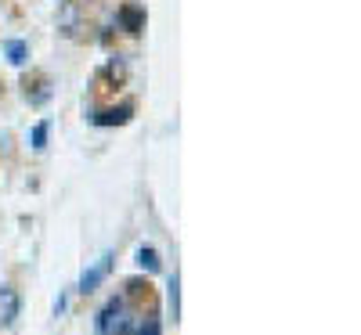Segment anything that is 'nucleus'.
Wrapping results in <instances>:
<instances>
[{
	"instance_id": "10",
	"label": "nucleus",
	"mask_w": 361,
	"mask_h": 335,
	"mask_svg": "<svg viewBox=\"0 0 361 335\" xmlns=\"http://www.w3.org/2000/svg\"><path fill=\"white\" fill-rule=\"evenodd\" d=\"M166 299H170V310H173V321L180 317V278L173 274L170 285H166Z\"/></svg>"
},
{
	"instance_id": "7",
	"label": "nucleus",
	"mask_w": 361,
	"mask_h": 335,
	"mask_svg": "<svg viewBox=\"0 0 361 335\" xmlns=\"http://www.w3.org/2000/svg\"><path fill=\"white\" fill-rule=\"evenodd\" d=\"M4 54H8V62H11V65H25L29 47H25V40H8V44H4Z\"/></svg>"
},
{
	"instance_id": "3",
	"label": "nucleus",
	"mask_w": 361,
	"mask_h": 335,
	"mask_svg": "<svg viewBox=\"0 0 361 335\" xmlns=\"http://www.w3.org/2000/svg\"><path fill=\"white\" fill-rule=\"evenodd\" d=\"M112 260H116V256L109 253V256H102V260H98L94 267H87V270H83V278H80V296H90V292H98V285H102V282L109 278V270H112Z\"/></svg>"
},
{
	"instance_id": "6",
	"label": "nucleus",
	"mask_w": 361,
	"mask_h": 335,
	"mask_svg": "<svg viewBox=\"0 0 361 335\" xmlns=\"http://www.w3.org/2000/svg\"><path fill=\"white\" fill-rule=\"evenodd\" d=\"M130 115H134V105H119V108L98 112L94 123H98V127H123V123H130Z\"/></svg>"
},
{
	"instance_id": "9",
	"label": "nucleus",
	"mask_w": 361,
	"mask_h": 335,
	"mask_svg": "<svg viewBox=\"0 0 361 335\" xmlns=\"http://www.w3.org/2000/svg\"><path fill=\"white\" fill-rule=\"evenodd\" d=\"M137 263H141L148 274H156V270H159V253H156L152 246H141V249H137Z\"/></svg>"
},
{
	"instance_id": "5",
	"label": "nucleus",
	"mask_w": 361,
	"mask_h": 335,
	"mask_svg": "<svg viewBox=\"0 0 361 335\" xmlns=\"http://www.w3.org/2000/svg\"><path fill=\"white\" fill-rule=\"evenodd\" d=\"M116 18H119V25H123L127 33H141L145 29V11H141V4H130V0L116 11Z\"/></svg>"
},
{
	"instance_id": "4",
	"label": "nucleus",
	"mask_w": 361,
	"mask_h": 335,
	"mask_svg": "<svg viewBox=\"0 0 361 335\" xmlns=\"http://www.w3.org/2000/svg\"><path fill=\"white\" fill-rule=\"evenodd\" d=\"M58 29H62L69 40L80 37L83 22H80V4H76V0H58Z\"/></svg>"
},
{
	"instance_id": "1",
	"label": "nucleus",
	"mask_w": 361,
	"mask_h": 335,
	"mask_svg": "<svg viewBox=\"0 0 361 335\" xmlns=\"http://www.w3.org/2000/svg\"><path fill=\"white\" fill-rule=\"evenodd\" d=\"M130 317H134V314H130L127 296H112L105 307L98 310V317H94V331H98V335H123V328H127Z\"/></svg>"
},
{
	"instance_id": "2",
	"label": "nucleus",
	"mask_w": 361,
	"mask_h": 335,
	"mask_svg": "<svg viewBox=\"0 0 361 335\" xmlns=\"http://www.w3.org/2000/svg\"><path fill=\"white\" fill-rule=\"evenodd\" d=\"M22 314V296L15 285H0V328H11Z\"/></svg>"
},
{
	"instance_id": "8",
	"label": "nucleus",
	"mask_w": 361,
	"mask_h": 335,
	"mask_svg": "<svg viewBox=\"0 0 361 335\" xmlns=\"http://www.w3.org/2000/svg\"><path fill=\"white\" fill-rule=\"evenodd\" d=\"M47 134H51V123H47V119H40V123L33 127V134H29V144H33V151H44V148H47Z\"/></svg>"
},
{
	"instance_id": "11",
	"label": "nucleus",
	"mask_w": 361,
	"mask_h": 335,
	"mask_svg": "<svg viewBox=\"0 0 361 335\" xmlns=\"http://www.w3.org/2000/svg\"><path fill=\"white\" fill-rule=\"evenodd\" d=\"M130 4H137V0H130Z\"/></svg>"
}]
</instances>
